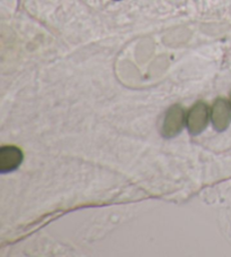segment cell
<instances>
[{"instance_id": "6da1fadb", "label": "cell", "mask_w": 231, "mask_h": 257, "mask_svg": "<svg viewBox=\"0 0 231 257\" xmlns=\"http://www.w3.org/2000/svg\"><path fill=\"white\" fill-rule=\"evenodd\" d=\"M185 123L184 109L180 104H175L167 110L162 121V135L165 139H172L180 134Z\"/></svg>"}, {"instance_id": "7a4b0ae2", "label": "cell", "mask_w": 231, "mask_h": 257, "mask_svg": "<svg viewBox=\"0 0 231 257\" xmlns=\"http://www.w3.org/2000/svg\"><path fill=\"white\" fill-rule=\"evenodd\" d=\"M208 108L204 102H198L190 110L188 116V128L192 135H198L206 130L208 123Z\"/></svg>"}, {"instance_id": "3957f363", "label": "cell", "mask_w": 231, "mask_h": 257, "mask_svg": "<svg viewBox=\"0 0 231 257\" xmlns=\"http://www.w3.org/2000/svg\"><path fill=\"white\" fill-rule=\"evenodd\" d=\"M211 118L216 130L218 132H224L231 122V107L229 102L219 97L213 103Z\"/></svg>"}, {"instance_id": "277c9868", "label": "cell", "mask_w": 231, "mask_h": 257, "mask_svg": "<svg viewBox=\"0 0 231 257\" xmlns=\"http://www.w3.org/2000/svg\"><path fill=\"white\" fill-rule=\"evenodd\" d=\"M23 161V152L16 146H4L0 149V172L14 171Z\"/></svg>"}, {"instance_id": "5b68a950", "label": "cell", "mask_w": 231, "mask_h": 257, "mask_svg": "<svg viewBox=\"0 0 231 257\" xmlns=\"http://www.w3.org/2000/svg\"><path fill=\"white\" fill-rule=\"evenodd\" d=\"M230 100H231V94H230Z\"/></svg>"}, {"instance_id": "8992f818", "label": "cell", "mask_w": 231, "mask_h": 257, "mask_svg": "<svg viewBox=\"0 0 231 257\" xmlns=\"http://www.w3.org/2000/svg\"><path fill=\"white\" fill-rule=\"evenodd\" d=\"M116 2H118V0H116Z\"/></svg>"}]
</instances>
